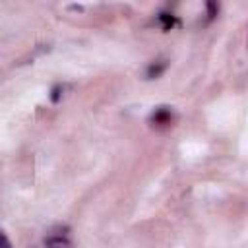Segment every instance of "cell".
I'll list each match as a JSON object with an SVG mask.
<instances>
[{
  "instance_id": "cell-1",
  "label": "cell",
  "mask_w": 248,
  "mask_h": 248,
  "mask_svg": "<svg viewBox=\"0 0 248 248\" xmlns=\"http://www.w3.org/2000/svg\"><path fill=\"white\" fill-rule=\"evenodd\" d=\"M68 227H60V229H54L50 231L46 236H45V246L46 248H72L74 242L68 234Z\"/></svg>"
},
{
  "instance_id": "cell-2",
  "label": "cell",
  "mask_w": 248,
  "mask_h": 248,
  "mask_svg": "<svg viewBox=\"0 0 248 248\" xmlns=\"http://www.w3.org/2000/svg\"><path fill=\"white\" fill-rule=\"evenodd\" d=\"M174 120V112L170 107H157L151 114H149V124L153 128H169Z\"/></svg>"
},
{
  "instance_id": "cell-3",
  "label": "cell",
  "mask_w": 248,
  "mask_h": 248,
  "mask_svg": "<svg viewBox=\"0 0 248 248\" xmlns=\"http://www.w3.org/2000/svg\"><path fill=\"white\" fill-rule=\"evenodd\" d=\"M159 25L163 27V31H170V29H174V27H180V19L176 17V16H172V14H159Z\"/></svg>"
},
{
  "instance_id": "cell-4",
  "label": "cell",
  "mask_w": 248,
  "mask_h": 248,
  "mask_svg": "<svg viewBox=\"0 0 248 248\" xmlns=\"http://www.w3.org/2000/svg\"><path fill=\"white\" fill-rule=\"evenodd\" d=\"M165 70H167V60H155V62H151V64L147 66L145 78H147V79H155V78H159Z\"/></svg>"
},
{
  "instance_id": "cell-5",
  "label": "cell",
  "mask_w": 248,
  "mask_h": 248,
  "mask_svg": "<svg viewBox=\"0 0 248 248\" xmlns=\"http://www.w3.org/2000/svg\"><path fill=\"white\" fill-rule=\"evenodd\" d=\"M62 91H64V87H62V85H54V87H52V91H50V101H52V103H58V101H60Z\"/></svg>"
},
{
  "instance_id": "cell-6",
  "label": "cell",
  "mask_w": 248,
  "mask_h": 248,
  "mask_svg": "<svg viewBox=\"0 0 248 248\" xmlns=\"http://www.w3.org/2000/svg\"><path fill=\"white\" fill-rule=\"evenodd\" d=\"M217 12H219V6H217L215 2H207V19H209V21L217 16Z\"/></svg>"
},
{
  "instance_id": "cell-7",
  "label": "cell",
  "mask_w": 248,
  "mask_h": 248,
  "mask_svg": "<svg viewBox=\"0 0 248 248\" xmlns=\"http://www.w3.org/2000/svg\"><path fill=\"white\" fill-rule=\"evenodd\" d=\"M0 238H2V248H12L10 238H8V234H6V232H2V234H0Z\"/></svg>"
}]
</instances>
